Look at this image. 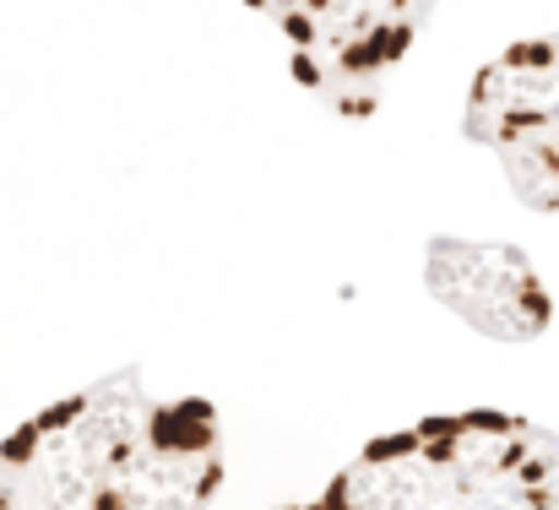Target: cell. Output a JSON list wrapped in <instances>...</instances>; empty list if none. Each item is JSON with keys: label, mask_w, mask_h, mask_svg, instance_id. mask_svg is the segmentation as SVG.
<instances>
[{"label": "cell", "mask_w": 559, "mask_h": 510, "mask_svg": "<svg viewBox=\"0 0 559 510\" xmlns=\"http://www.w3.org/2000/svg\"><path fill=\"white\" fill-rule=\"evenodd\" d=\"M288 510H559V435L495 407L424 418Z\"/></svg>", "instance_id": "cell-2"}, {"label": "cell", "mask_w": 559, "mask_h": 510, "mask_svg": "<svg viewBox=\"0 0 559 510\" xmlns=\"http://www.w3.org/2000/svg\"><path fill=\"white\" fill-rule=\"evenodd\" d=\"M429 294L456 310L467 327L500 342H533L549 327V288L533 261L511 245H467L435 239L429 245Z\"/></svg>", "instance_id": "cell-5"}, {"label": "cell", "mask_w": 559, "mask_h": 510, "mask_svg": "<svg viewBox=\"0 0 559 510\" xmlns=\"http://www.w3.org/2000/svg\"><path fill=\"white\" fill-rule=\"evenodd\" d=\"M288 44L299 87L348 120L385 98L391 71L413 49L440 0H245Z\"/></svg>", "instance_id": "cell-3"}, {"label": "cell", "mask_w": 559, "mask_h": 510, "mask_svg": "<svg viewBox=\"0 0 559 510\" xmlns=\"http://www.w3.org/2000/svg\"><path fill=\"white\" fill-rule=\"evenodd\" d=\"M467 137L500 158L511 190L538 206H559V27L500 49L467 93Z\"/></svg>", "instance_id": "cell-4"}, {"label": "cell", "mask_w": 559, "mask_h": 510, "mask_svg": "<svg viewBox=\"0 0 559 510\" xmlns=\"http://www.w3.org/2000/svg\"><path fill=\"white\" fill-rule=\"evenodd\" d=\"M223 489L212 402L147 391L120 369L0 446V510H206Z\"/></svg>", "instance_id": "cell-1"}]
</instances>
